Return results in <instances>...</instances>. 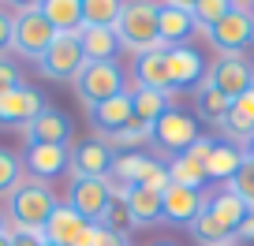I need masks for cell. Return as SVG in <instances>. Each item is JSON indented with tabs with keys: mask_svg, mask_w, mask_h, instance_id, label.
Segmentation results:
<instances>
[{
	"mask_svg": "<svg viewBox=\"0 0 254 246\" xmlns=\"http://www.w3.org/2000/svg\"><path fill=\"white\" fill-rule=\"evenodd\" d=\"M247 213H251V209L224 187V191H217V194H206V205H202V213L190 224V235L198 239L202 246H232L239 224L247 220Z\"/></svg>",
	"mask_w": 254,
	"mask_h": 246,
	"instance_id": "6da1fadb",
	"label": "cell"
},
{
	"mask_svg": "<svg viewBox=\"0 0 254 246\" xmlns=\"http://www.w3.org/2000/svg\"><path fill=\"white\" fill-rule=\"evenodd\" d=\"M56 194H53V187L49 183H41V179H19V187L8 194V213H11V224L15 228H34V231H41L49 224V216L56 213Z\"/></svg>",
	"mask_w": 254,
	"mask_h": 246,
	"instance_id": "7a4b0ae2",
	"label": "cell"
},
{
	"mask_svg": "<svg viewBox=\"0 0 254 246\" xmlns=\"http://www.w3.org/2000/svg\"><path fill=\"white\" fill-rule=\"evenodd\" d=\"M116 38H120V49H127V52H135V56L161 49V41H157V4H146V0L124 4L120 23H116Z\"/></svg>",
	"mask_w": 254,
	"mask_h": 246,
	"instance_id": "3957f363",
	"label": "cell"
},
{
	"mask_svg": "<svg viewBox=\"0 0 254 246\" xmlns=\"http://www.w3.org/2000/svg\"><path fill=\"white\" fill-rule=\"evenodd\" d=\"M56 41V30L49 26V19L41 15L38 4H19L11 11V49L26 60H41L49 52V45Z\"/></svg>",
	"mask_w": 254,
	"mask_h": 246,
	"instance_id": "277c9868",
	"label": "cell"
},
{
	"mask_svg": "<svg viewBox=\"0 0 254 246\" xmlns=\"http://www.w3.org/2000/svg\"><path fill=\"white\" fill-rule=\"evenodd\" d=\"M109 179L116 183V187H146V191H157V194H165L168 187H172L168 164L146 157V153H116Z\"/></svg>",
	"mask_w": 254,
	"mask_h": 246,
	"instance_id": "5b68a950",
	"label": "cell"
},
{
	"mask_svg": "<svg viewBox=\"0 0 254 246\" xmlns=\"http://www.w3.org/2000/svg\"><path fill=\"white\" fill-rule=\"evenodd\" d=\"M206 41L221 56H243V49L254 45V11H251V4H232L221 23H217L213 30H206Z\"/></svg>",
	"mask_w": 254,
	"mask_h": 246,
	"instance_id": "8992f818",
	"label": "cell"
},
{
	"mask_svg": "<svg viewBox=\"0 0 254 246\" xmlns=\"http://www.w3.org/2000/svg\"><path fill=\"white\" fill-rule=\"evenodd\" d=\"M75 97H79L86 108H97V104L112 101V97L124 94V71L120 64H82V71L75 75Z\"/></svg>",
	"mask_w": 254,
	"mask_h": 246,
	"instance_id": "52a82bcc",
	"label": "cell"
},
{
	"mask_svg": "<svg viewBox=\"0 0 254 246\" xmlns=\"http://www.w3.org/2000/svg\"><path fill=\"white\" fill-rule=\"evenodd\" d=\"M198 123H194V116H187V112H180V108H168L165 116L153 123V135H150V142L157 146L165 157H183V153L190 149V146L198 142Z\"/></svg>",
	"mask_w": 254,
	"mask_h": 246,
	"instance_id": "ba28073f",
	"label": "cell"
},
{
	"mask_svg": "<svg viewBox=\"0 0 254 246\" xmlns=\"http://www.w3.org/2000/svg\"><path fill=\"white\" fill-rule=\"evenodd\" d=\"M82 64H86V56H82L79 34H56L49 52L38 60V71L45 75V79H56V82H75V75L82 71Z\"/></svg>",
	"mask_w": 254,
	"mask_h": 246,
	"instance_id": "9c48e42d",
	"label": "cell"
},
{
	"mask_svg": "<svg viewBox=\"0 0 254 246\" xmlns=\"http://www.w3.org/2000/svg\"><path fill=\"white\" fill-rule=\"evenodd\" d=\"M206 82L217 86L228 101H236L247 90H254V64L247 56H217V64L206 67Z\"/></svg>",
	"mask_w": 254,
	"mask_h": 246,
	"instance_id": "30bf717a",
	"label": "cell"
},
{
	"mask_svg": "<svg viewBox=\"0 0 254 246\" xmlns=\"http://www.w3.org/2000/svg\"><path fill=\"white\" fill-rule=\"evenodd\" d=\"M45 94H38L34 86H19V90H8V94H0V127H19L23 131L26 123L45 112Z\"/></svg>",
	"mask_w": 254,
	"mask_h": 246,
	"instance_id": "8fae6325",
	"label": "cell"
},
{
	"mask_svg": "<svg viewBox=\"0 0 254 246\" xmlns=\"http://www.w3.org/2000/svg\"><path fill=\"white\" fill-rule=\"evenodd\" d=\"M109 194H112V179H71L67 205H71L86 224H101L105 205H109Z\"/></svg>",
	"mask_w": 254,
	"mask_h": 246,
	"instance_id": "7c38bea8",
	"label": "cell"
},
{
	"mask_svg": "<svg viewBox=\"0 0 254 246\" xmlns=\"http://www.w3.org/2000/svg\"><path fill=\"white\" fill-rule=\"evenodd\" d=\"M165 64H168V79H172V94L176 90H198L206 79V64H202L194 45L165 49Z\"/></svg>",
	"mask_w": 254,
	"mask_h": 246,
	"instance_id": "4fadbf2b",
	"label": "cell"
},
{
	"mask_svg": "<svg viewBox=\"0 0 254 246\" xmlns=\"http://www.w3.org/2000/svg\"><path fill=\"white\" fill-rule=\"evenodd\" d=\"M112 160H116V153L101 138H86V142H79L71 149V164L67 168H71L75 179H109Z\"/></svg>",
	"mask_w": 254,
	"mask_h": 246,
	"instance_id": "5bb4252c",
	"label": "cell"
},
{
	"mask_svg": "<svg viewBox=\"0 0 254 246\" xmlns=\"http://www.w3.org/2000/svg\"><path fill=\"white\" fill-rule=\"evenodd\" d=\"M23 135H26V146H64L67 149V142L75 138V127L60 108H45L34 123L23 127Z\"/></svg>",
	"mask_w": 254,
	"mask_h": 246,
	"instance_id": "9a60e30c",
	"label": "cell"
},
{
	"mask_svg": "<svg viewBox=\"0 0 254 246\" xmlns=\"http://www.w3.org/2000/svg\"><path fill=\"white\" fill-rule=\"evenodd\" d=\"M202 205H206V194L202 191H187V187H168L165 194H161V220L165 224H180V228H190L194 224V216L202 213Z\"/></svg>",
	"mask_w": 254,
	"mask_h": 246,
	"instance_id": "2e32d148",
	"label": "cell"
},
{
	"mask_svg": "<svg viewBox=\"0 0 254 246\" xmlns=\"http://www.w3.org/2000/svg\"><path fill=\"white\" fill-rule=\"evenodd\" d=\"M190 34H194V23L187 15V4H157V41H161V49L187 45Z\"/></svg>",
	"mask_w": 254,
	"mask_h": 246,
	"instance_id": "e0dca14e",
	"label": "cell"
},
{
	"mask_svg": "<svg viewBox=\"0 0 254 246\" xmlns=\"http://www.w3.org/2000/svg\"><path fill=\"white\" fill-rule=\"evenodd\" d=\"M26 172H30V179H56V175L67 172V164H71V153L64 149V146H26Z\"/></svg>",
	"mask_w": 254,
	"mask_h": 246,
	"instance_id": "ac0fdd59",
	"label": "cell"
},
{
	"mask_svg": "<svg viewBox=\"0 0 254 246\" xmlns=\"http://www.w3.org/2000/svg\"><path fill=\"white\" fill-rule=\"evenodd\" d=\"M221 131H224V142H232V146H247L254 138V90H247L243 97L232 101Z\"/></svg>",
	"mask_w": 254,
	"mask_h": 246,
	"instance_id": "d6986e66",
	"label": "cell"
},
{
	"mask_svg": "<svg viewBox=\"0 0 254 246\" xmlns=\"http://www.w3.org/2000/svg\"><path fill=\"white\" fill-rule=\"evenodd\" d=\"M41 231H45V243H49V246H75V243L82 239V231H86V220H82V216L75 213L67 201H60V205H56V213L49 216V224H45Z\"/></svg>",
	"mask_w": 254,
	"mask_h": 246,
	"instance_id": "ffe728a7",
	"label": "cell"
},
{
	"mask_svg": "<svg viewBox=\"0 0 254 246\" xmlns=\"http://www.w3.org/2000/svg\"><path fill=\"white\" fill-rule=\"evenodd\" d=\"M135 86L138 90H153V94H172V79H168V64H165V49L135 56Z\"/></svg>",
	"mask_w": 254,
	"mask_h": 246,
	"instance_id": "44dd1931",
	"label": "cell"
},
{
	"mask_svg": "<svg viewBox=\"0 0 254 246\" xmlns=\"http://www.w3.org/2000/svg\"><path fill=\"white\" fill-rule=\"evenodd\" d=\"M131 90H124L120 97H112V101H105V104H97V108H90V123L97 127V135L101 138H109V135H116V131H124L127 123H131Z\"/></svg>",
	"mask_w": 254,
	"mask_h": 246,
	"instance_id": "7402d4cb",
	"label": "cell"
},
{
	"mask_svg": "<svg viewBox=\"0 0 254 246\" xmlns=\"http://www.w3.org/2000/svg\"><path fill=\"white\" fill-rule=\"evenodd\" d=\"M79 45H82L86 64H116V56H120L116 30H105V26H82L79 30Z\"/></svg>",
	"mask_w": 254,
	"mask_h": 246,
	"instance_id": "603a6c76",
	"label": "cell"
},
{
	"mask_svg": "<svg viewBox=\"0 0 254 246\" xmlns=\"http://www.w3.org/2000/svg\"><path fill=\"white\" fill-rule=\"evenodd\" d=\"M38 8L56 34H79L82 30V0H41Z\"/></svg>",
	"mask_w": 254,
	"mask_h": 246,
	"instance_id": "cb8c5ba5",
	"label": "cell"
},
{
	"mask_svg": "<svg viewBox=\"0 0 254 246\" xmlns=\"http://www.w3.org/2000/svg\"><path fill=\"white\" fill-rule=\"evenodd\" d=\"M228 108H232L228 97L202 79V86L194 90V119H202V123H209V127H221L224 116H228Z\"/></svg>",
	"mask_w": 254,
	"mask_h": 246,
	"instance_id": "d4e9b609",
	"label": "cell"
},
{
	"mask_svg": "<svg viewBox=\"0 0 254 246\" xmlns=\"http://www.w3.org/2000/svg\"><path fill=\"white\" fill-rule=\"evenodd\" d=\"M243 149L239 146H232V142H213V149H209V157H206V175L209 179H217V183H232V175L243 168Z\"/></svg>",
	"mask_w": 254,
	"mask_h": 246,
	"instance_id": "484cf974",
	"label": "cell"
},
{
	"mask_svg": "<svg viewBox=\"0 0 254 246\" xmlns=\"http://www.w3.org/2000/svg\"><path fill=\"white\" fill-rule=\"evenodd\" d=\"M176 97L172 94H153V90H131V116L138 119V123H146V127H153L161 116H165L168 108H172Z\"/></svg>",
	"mask_w": 254,
	"mask_h": 246,
	"instance_id": "4316f807",
	"label": "cell"
},
{
	"mask_svg": "<svg viewBox=\"0 0 254 246\" xmlns=\"http://www.w3.org/2000/svg\"><path fill=\"white\" fill-rule=\"evenodd\" d=\"M168 179H172L176 187H187V191H202V187L209 183V175H206V160L194 157V153L172 157V160H168Z\"/></svg>",
	"mask_w": 254,
	"mask_h": 246,
	"instance_id": "83f0119b",
	"label": "cell"
},
{
	"mask_svg": "<svg viewBox=\"0 0 254 246\" xmlns=\"http://www.w3.org/2000/svg\"><path fill=\"white\" fill-rule=\"evenodd\" d=\"M127 209H131V224L146 228V224H161V194L146 191V187H127Z\"/></svg>",
	"mask_w": 254,
	"mask_h": 246,
	"instance_id": "f1b7e54d",
	"label": "cell"
},
{
	"mask_svg": "<svg viewBox=\"0 0 254 246\" xmlns=\"http://www.w3.org/2000/svg\"><path fill=\"white\" fill-rule=\"evenodd\" d=\"M101 228H109L112 235H120V239H127V231L135 228V224H131V209H127V187H116V183H112V194H109V205H105Z\"/></svg>",
	"mask_w": 254,
	"mask_h": 246,
	"instance_id": "f546056e",
	"label": "cell"
},
{
	"mask_svg": "<svg viewBox=\"0 0 254 246\" xmlns=\"http://www.w3.org/2000/svg\"><path fill=\"white\" fill-rule=\"evenodd\" d=\"M120 11H124L120 0H82V26H105V30H116Z\"/></svg>",
	"mask_w": 254,
	"mask_h": 246,
	"instance_id": "4dcf8cb0",
	"label": "cell"
},
{
	"mask_svg": "<svg viewBox=\"0 0 254 246\" xmlns=\"http://www.w3.org/2000/svg\"><path fill=\"white\" fill-rule=\"evenodd\" d=\"M228 8H232V0H190L187 15H190V23H194V30H213Z\"/></svg>",
	"mask_w": 254,
	"mask_h": 246,
	"instance_id": "1f68e13d",
	"label": "cell"
},
{
	"mask_svg": "<svg viewBox=\"0 0 254 246\" xmlns=\"http://www.w3.org/2000/svg\"><path fill=\"white\" fill-rule=\"evenodd\" d=\"M150 135H153V127H146V123H138V119H131L124 131H116V135H109V138H101L105 146H120L124 153H138V146L142 142H150Z\"/></svg>",
	"mask_w": 254,
	"mask_h": 246,
	"instance_id": "d6a6232c",
	"label": "cell"
},
{
	"mask_svg": "<svg viewBox=\"0 0 254 246\" xmlns=\"http://www.w3.org/2000/svg\"><path fill=\"white\" fill-rule=\"evenodd\" d=\"M228 191H232V194H236V198H239V201H243V205L254 213V160H243V168L232 175Z\"/></svg>",
	"mask_w": 254,
	"mask_h": 246,
	"instance_id": "836d02e7",
	"label": "cell"
},
{
	"mask_svg": "<svg viewBox=\"0 0 254 246\" xmlns=\"http://www.w3.org/2000/svg\"><path fill=\"white\" fill-rule=\"evenodd\" d=\"M19 175H23V168H19V157L11 149H4L0 146V194H11L19 187Z\"/></svg>",
	"mask_w": 254,
	"mask_h": 246,
	"instance_id": "e575fe53",
	"label": "cell"
},
{
	"mask_svg": "<svg viewBox=\"0 0 254 246\" xmlns=\"http://www.w3.org/2000/svg\"><path fill=\"white\" fill-rule=\"evenodd\" d=\"M75 246H127V239L112 235V231L101 228V224H86V231H82V239Z\"/></svg>",
	"mask_w": 254,
	"mask_h": 246,
	"instance_id": "d590c367",
	"label": "cell"
},
{
	"mask_svg": "<svg viewBox=\"0 0 254 246\" xmlns=\"http://www.w3.org/2000/svg\"><path fill=\"white\" fill-rule=\"evenodd\" d=\"M8 246H45V231H34V228H8Z\"/></svg>",
	"mask_w": 254,
	"mask_h": 246,
	"instance_id": "8d00e7d4",
	"label": "cell"
},
{
	"mask_svg": "<svg viewBox=\"0 0 254 246\" xmlns=\"http://www.w3.org/2000/svg\"><path fill=\"white\" fill-rule=\"evenodd\" d=\"M19 86H26L23 75H19V67L11 64L8 56H4V60H0V94H8V90H19Z\"/></svg>",
	"mask_w": 254,
	"mask_h": 246,
	"instance_id": "74e56055",
	"label": "cell"
},
{
	"mask_svg": "<svg viewBox=\"0 0 254 246\" xmlns=\"http://www.w3.org/2000/svg\"><path fill=\"white\" fill-rule=\"evenodd\" d=\"M8 49H11V11L0 8V60L8 56Z\"/></svg>",
	"mask_w": 254,
	"mask_h": 246,
	"instance_id": "f35d334b",
	"label": "cell"
},
{
	"mask_svg": "<svg viewBox=\"0 0 254 246\" xmlns=\"http://www.w3.org/2000/svg\"><path fill=\"white\" fill-rule=\"evenodd\" d=\"M236 243H254V213H247V220L239 224V231H236Z\"/></svg>",
	"mask_w": 254,
	"mask_h": 246,
	"instance_id": "ab89813d",
	"label": "cell"
},
{
	"mask_svg": "<svg viewBox=\"0 0 254 246\" xmlns=\"http://www.w3.org/2000/svg\"><path fill=\"white\" fill-rule=\"evenodd\" d=\"M8 228H11V216L0 209V235H8Z\"/></svg>",
	"mask_w": 254,
	"mask_h": 246,
	"instance_id": "60d3db41",
	"label": "cell"
},
{
	"mask_svg": "<svg viewBox=\"0 0 254 246\" xmlns=\"http://www.w3.org/2000/svg\"><path fill=\"white\" fill-rule=\"evenodd\" d=\"M243 157H247V160H254V138H251V142L243 146Z\"/></svg>",
	"mask_w": 254,
	"mask_h": 246,
	"instance_id": "b9f144b4",
	"label": "cell"
},
{
	"mask_svg": "<svg viewBox=\"0 0 254 246\" xmlns=\"http://www.w3.org/2000/svg\"><path fill=\"white\" fill-rule=\"evenodd\" d=\"M0 246H8V235H0Z\"/></svg>",
	"mask_w": 254,
	"mask_h": 246,
	"instance_id": "7bdbcfd3",
	"label": "cell"
},
{
	"mask_svg": "<svg viewBox=\"0 0 254 246\" xmlns=\"http://www.w3.org/2000/svg\"><path fill=\"white\" fill-rule=\"evenodd\" d=\"M153 246H176V243H153Z\"/></svg>",
	"mask_w": 254,
	"mask_h": 246,
	"instance_id": "ee69618b",
	"label": "cell"
},
{
	"mask_svg": "<svg viewBox=\"0 0 254 246\" xmlns=\"http://www.w3.org/2000/svg\"><path fill=\"white\" fill-rule=\"evenodd\" d=\"M251 11H254V4H251Z\"/></svg>",
	"mask_w": 254,
	"mask_h": 246,
	"instance_id": "f6af8a7d",
	"label": "cell"
},
{
	"mask_svg": "<svg viewBox=\"0 0 254 246\" xmlns=\"http://www.w3.org/2000/svg\"><path fill=\"white\" fill-rule=\"evenodd\" d=\"M127 246H131V243H127Z\"/></svg>",
	"mask_w": 254,
	"mask_h": 246,
	"instance_id": "bcb514c9",
	"label": "cell"
},
{
	"mask_svg": "<svg viewBox=\"0 0 254 246\" xmlns=\"http://www.w3.org/2000/svg\"><path fill=\"white\" fill-rule=\"evenodd\" d=\"M45 246H49V243H45Z\"/></svg>",
	"mask_w": 254,
	"mask_h": 246,
	"instance_id": "7dc6e473",
	"label": "cell"
}]
</instances>
